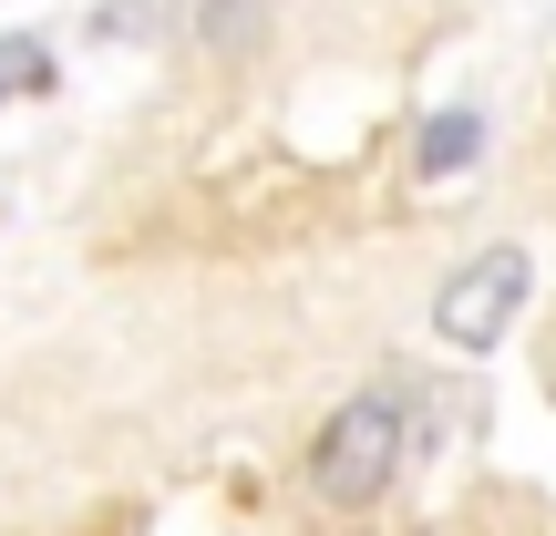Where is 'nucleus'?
Here are the masks:
<instances>
[{"instance_id":"nucleus-1","label":"nucleus","mask_w":556,"mask_h":536,"mask_svg":"<svg viewBox=\"0 0 556 536\" xmlns=\"http://www.w3.org/2000/svg\"><path fill=\"white\" fill-rule=\"evenodd\" d=\"M392 464H402V402L392 392H361V402H340V413L319 423L309 496L319 506H371L381 485H392Z\"/></svg>"},{"instance_id":"nucleus-2","label":"nucleus","mask_w":556,"mask_h":536,"mask_svg":"<svg viewBox=\"0 0 556 536\" xmlns=\"http://www.w3.org/2000/svg\"><path fill=\"white\" fill-rule=\"evenodd\" d=\"M526 248H484V259H464L454 278H443V299H433V331L454 340V351H495L505 340V320L526 310Z\"/></svg>"},{"instance_id":"nucleus-3","label":"nucleus","mask_w":556,"mask_h":536,"mask_svg":"<svg viewBox=\"0 0 556 536\" xmlns=\"http://www.w3.org/2000/svg\"><path fill=\"white\" fill-rule=\"evenodd\" d=\"M484 155V114H464V103H454V114H433V124H422V135H413V176H464V165H475Z\"/></svg>"},{"instance_id":"nucleus-4","label":"nucleus","mask_w":556,"mask_h":536,"mask_svg":"<svg viewBox=\"0 0 556 536\" xmlns=\"http://www.w3.org/2000/svg\"><path fill=\"white\" fill-rule=\"evenodd\" d=\"M21 94H52V41L41 32H0V103Z\"/></svg>"},{"instance_id":"nucleus-5","label":"nucleus","mask_w":556,"mask_h":536,"mask_svg":"<svg viewBox=\"0 0 556 536\" xmlns=\"http://www.w3.org/2000/svg\"><path fill=\"white\" fill-rule=\"evenodd\" d=\"M258 21H268V0H206V11H197V41H206V52H248Z\"/></svg>"},{"instance_id":"nucleus-6","label":"nucleus","mask_w":556,"mask_h":536,"mask_svg":"<svg viewBox=\"0 0 556 536\" xmlns=\"http://www.w3.org/2000/svg\"><path fill=\"white\" fill-rule=\"evenodd\" d=\"M155 21H165V0H114V11H93V32L124 41V32H155Z\"/></svg>"}]
</instances>
